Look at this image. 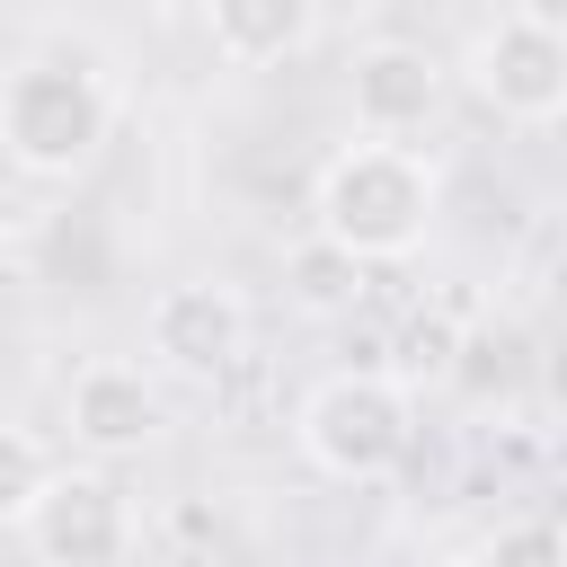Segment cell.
Segmentation results:
<instances>
[{"mask_svg": "<svg viewBox=\"0 0 567 567\" xmlns=\"http://www.w3.org/2000/svg\"><path fill=\"white\" fill-rule=\"evenodd\" d=\"M319 239L328 257L346 266H381V257H408L434 221V159L425 151H390V142H346L328 168H319Z\"/></svg>", "mask_w": 567, "mask_h": 567, "instance_id": "cell-1", "label": "cell"}, {"mask_svg": "<svg viewBox=\"0 0 567 567\" xmlns=\"http://www.w3.org/2000/svg\"><path fill=\"white\" fill-rule=\"evenodd\" d=\"M115 133V89L97 62L71 53H35L0 80V151L27 177H71L97 159V142Z\"/></svg>", "mask_w": 567, "mask_h": 567, "instance_id": "cell-2", "label": "cell"}, {"mask_svg": "<svg viewBox=\"0 0 567 567\" xmlns=\"http://www.w3.org/2000/svg\"><path fill=\"white\" fill-rule=\"evenodd\" d=\"M416 443V399L390 372H328L301 399V452L328 478H390Z\"/></svg>", "mask_w": 567, "mask_h": 567, "instance_id": "cell-3", "label": "cell"}, {"mask_svg": "<svg viewBox=\"0 0 567 567\" xmlns=\"http://www.w3.org/2000/svg\"><path fill=\"white\" fill-rule=\"evenodd\" d=\"M461 71L505 124H558L567 115V27L549 9H496L470 35Z\"/></svg>", "mask_w": 567, "mask_h": 567, "instance_id": "cell-4", "label": "cell"}, {"mask_svg": "<svg viewBox=\"0 0 567 567\" xmlns=\"http://www.w3.org/2000/svg\"><path fill=\"white\" fill-rule=\"evenodd\" d=\"M18 532L35 540L44 567H115L124 540H133V514H124L115 478H97V470H53V487L35 496V514H27Z\"/></svg>", "mask_w": 567, "mask_h": 567, "instance_id": "cell-5", "label": "cell"}, {"mask_svg": "<svg viewBox=\"0 0 567 567\" xmlns=\"http://www.w3.org/2000/svg\"><path fill=\"white\" fill-rule=\"evenodd\" d=\"M248 346V301L230 284H168L151 301V354L177 372V381H213L230 372Z\"/></svg>", "mask_w": 567, "mask_h": 567, "instance_id": "cell-6", "label": "cell"}, {"mask_svg": "<svg viewBox=\"0 0 567 567\" xmlns=\"http://www.w3.org/2000/svg\"><path fill=\"white\" fill-rule=\"evenodd\" d=\"M434 115H443V62L425 44H363L354 53V124H363V142L408 151Z\"/></svg>", "mask_w": 567, "mask_h": 567, "instance_id": "cell-7", "label": "cell"}, {"mask_svg": "<svg viewBox=\"0 0 567 567\" xmlns=\"http://www.w3.org/2000/svg\"><path fill=\"white\" fill-rule=\"evenodd\" d=\"M159 434V390L133 372V363H89L71 381V443L97 452V461H124Z\"/></svg>", "mask_w": 567, "mask_h": 567, "instance_id": "cell-8", "label": "cell"}, {"mask_svg": "<svg viewBox=\"0 0 567 567\" xmlns=\"http://www.w3.org/2000/svg\"><path fill=\"white\" fill-rule=\"evenodd\" d=\"M204 35H213V53L266 71V62H292V53L319 35V9H310V0H213Z\"/></svg>", "mask_w": 567, "mask_h": 567, "instance_id": "cell-9", "label": "cell"}, {"mask_svg": "<svg viewBox=\"0 0 567 567\" xmlns=\"http://www.w3.org/2000/svg\"><path fill=\"white\" fill-rule=\"evenodd\" d=\"M44 487H53V461H44V443H35L27 425H0V523H27Z\"/></svg>", "mask_w": 567, "mask_h": 567, "instance_id": "cell-10", "label": "cell"}, {"mask_svg": "<svg viewBox=\"0 0 567 567\" xmlns=\"http://www.w3.org/2000/svg\"><path fill=\"white\" fill-rule=\"evenodd\" d=\"M470 567H567V540H558V523H505Z\"/></svg>", "mask_w": 567, "mask_h": 567, "instance_id": "cell-11", "label": "cell"}, {"mask_svg": "<svg viewBox=\"0 0 567 567\" xmlns=\"http://www.w3.org/2000/svg\"><path fill=\"white\" fill-rule=\"evenodd\" d=\"M452 354H461V337H452L443 319H416V328H408V354H399V372H390V381L416 399V381H443V372H452Z\"/></svg>", "mask_w": 567, "mask_h": 567, "instance_id": "cell-12", "label": "cell"}, {"mask_svg": "<svg viewBox=\"0 0 567 567\" xmlns=\"http://www.w3.org/2000/svg\"><path fill=\"white\" fill-rule=\"evenodd\" d=\"M443 567H461V558H443Z\"/></svg>", "mask_w": 567, "mask_h": 567, "instance_id": "cell-13", "label": "cell"}]
</instances>
